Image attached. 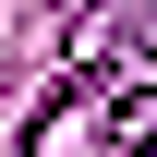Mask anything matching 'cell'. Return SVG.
Wrapping results in <instances>:
<instances>
[{
	"label": "cell",
	"mask_w": 157,
	"mask_h": 157,
	"mask_svg": "<svg viewBox=\"0 0 157 157\" xmlns=\"http://www.w3.org/2000/svg\"><path fill=\"white\" fill-rule=\"evenodd\" d=\"M145 145H157V85H133L109 109V157H145Z\"/></svg>",
	"instance_id": "cell-1"
},
{
	"label": "cell",
	"mask_w": 157,
	"mask_h": 157,
	"mask_svg": "<svg viewBox=\"0 0 157 157\" xmlns=\"http://www.w3.org/2000/svg\"><path fill=\"white\" fill-rule=\"evenodd\" d=\"M133 48H145V60H157V0H145V12H133Z\"/></svg>",
	"instance_id": "cell-2"
}]
</instances>
